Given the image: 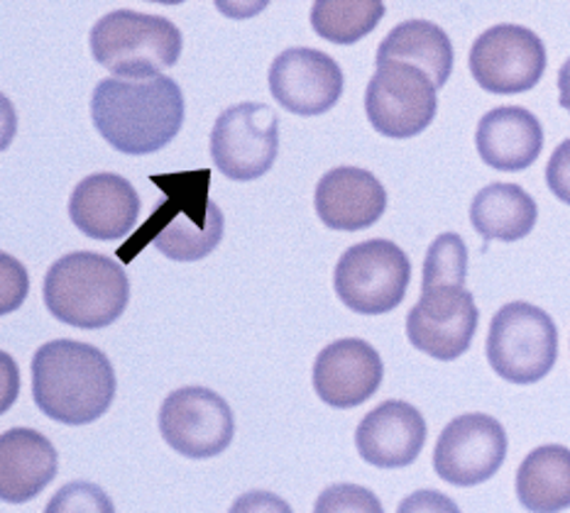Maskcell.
<instances>
[{"instance_id": "6da1fadb", "label": "cell", "mask_w": 570, "mask_h": 513, "mask_svg": "<svg viewBox=\"0 0 570 513\" xmlns=\"http://www.w3.org/2000/svg\"><path fill=\"white\" fill-rule=\"evenodd\" d=\"M98 135L122 155L159 152L181 130L184 96L169 77L147 81L104 79L91 96Z\"/></svg>"}, {"instance_id": "7a4b0ae2", "label": "cell", "mask_w": 570, "mask_h": 513, "mask_svg": "<svg viewBox=\"0 0 570 513\" xmlns=\"http://www.w3.org/2000/svg\"><path fill=\"white\" fill-rule=\"evenodd\" d=\"M32 396L37 408L57 423H94L116 398L114 365L89 343H45L32 357Z\"/></svg>"}, {"instance_id": "3957f363", "label": "cell", "mask_w": 570, "mask_h": 513, "mask_svg": "<svg viewBox=\"0 0 570 513\" xmlns=\"http://www.w3.org/2000/svg\"><path fill=\"white\" fill-rule=\"evenodd\" d=\"M150 181L165 191V201L135 233L130 245L118 249V257L122 262H132L147 245L175 262H198L214 253L226 220H223L220 208L210 201V171L196 169L165 174V177H153Z\"/></svg>"}, {"instance_id": "277c9868", "label": "cell", "mask_w": 570, "mask_h": 513, "mask_svg": "<svg viewBox=\"0 0 570 513\" xmlns=\"http://www.w3.org/2000/svg\"><path fill=\"white\" fill-rule=\"evenodd\" d=\"M42 296L57 320L81 331H98L126 313L130 282L118 262L106 255L71 253L49 267Z\"/></svg>"}, {"instance_id": "5b68a950", "label": "cell", "mask_w": 570, "mask_h": 513, "mask_svg": "<svg viewBox=\"0 0 570 513\" xmlns=\"http://www.w3.org/2000/svg\"><path fill=\"white\" fill-rule=\"evenodd\" d=\"M91 55L116 77L147 81L163 77L181 57V32L167 18L114 10L94 24Z\"/></svg>"}, {"instance_id": "8992f818", "label": "cell", "mask_w": 570, "mask_h": 513, "mask_svg": "<svg viewBox=\"0 0 570 513\" xmlns=\"http://www.w3.org/2000/svg\"><path fill=\"white\" fill-rule=\"evenodd\" d=\"M559 357V331L547 310L524 302L502 306L490 323L488 362L512 384H537Z\"/></svg>"}, {"instance_id": "52a82bcc", "label": "cell", "mask_w": 570, "mask_h": 513, "mask_svg": "<svg viewBox=\"0 0 570 513\" xmlns=\"http://www.w3.org/2000/svg\"><path fill=\"white\" fill-rule=\"evenodd\" d=\"M412 262L392 240H367L341 255L333 286L341 302L361 316H382L404 302Z\"/></svg>"}, {"instance_id": "ba28073f", "label": "cell", "mask_w": 570, "mask_h": 513, "mask_svg": "<svg viewBox=\"0 0 570 513\" xmlns=\"http://www.w3.org/2000/svg\"><path fill=\"white\" fill-rule=\"evenodd\" d=\"M279 118L265 103H238L223 110L210 130V159L230 181H255L275 165Z\"/></svg>"}, {"instance_id": "9c48e42d", "label": "cell", "mask_w": 570, "mask_h": 513, "mask_svg": "<svg viewBox=\"0 0 570 513\" xmlns=\"http://www.w3.org/2000/svg\"><path fill=\"white\" fill-rule=\"evenodd\" d=\"M470 73L482 89L498 96L531 91L547 71V47L522 24H494L470 49Z\"/></svg>"}, {"instance_id": "30bf717a", "label": "cell", "mask_w": 570, "mask_h": 513, "mask_svg": "<svg viewBox=\"0 0 570 513\" xmlns=\"http://www.w3.org/2000/svg\"><path fill=\"white\" fill-rule=\"evenodd\" d=\"M436 86L424 71L400 61L377 67L365 91V112L373 128L392 140L424 132L436 118Z\"/></svg>"}, {"instance_id": "8fae6325", "label": "cell", "mask_w": 570, "mask_h": 513, "mask_svg": "<svg viewBox=\"0 0 570 513\" xmlns=\"http://www.w3.org/2000/svg\"><path fill=\"white\" fill-rule=\"evenodd\" d=\"M159 433L184 457H216L233 443V411L216 392L204 386H184L171 392L159 408Z\"/></svg>"}, {"instance_id": "7c38bea8", "label": "cell", "mask_w": 570, "mask_h": 513, "mask_svg": "<svg viewBox=\"0 0 570 513\" xmlns=\"http://www.w3.org/2000/svg\"><path fill=\"white\" fill-rule=\"evenodd\" d=\"M480 313L465 286H431L406 316V337L419 353L453 362L468 353L478 331Z\"/></svg>"}, {"instance_id": "4fadbf2b", "label": "cell", "mask_w": 570, "mask_h": 513, "mask_svg": "<svg viewBox=\"0 0 570 513\" xmlns=\"http://www.w3.org/2000/svg\"><path fill=\"white\" fill-rule=\"evenodd\" d=\"M504 457L502 423L485 413H465L443 428L433 450V470L453 486H478L500 472Z\"/></svg>"}, {"instance_id": "5bb4252c", "label": "cell", "mask_w": 570, "mask_h": 513, "mask_svg": "<svg viewBox=\"0 0 570 513\" xmlns=\"http://www.w3.org/2000/svg\"><path fill=\"white\" fill-rule=\"evenodd\" d=\"M272 98L294 116H324L343 93V71L336 59L312 47H292L269 67Z\"/></svg>"}, {"instance_id": "9a60e30c", "label": "cell", "mask_w": 570, "mask_h": 513, "mask_svg": "<svg viewBox=\"0 0 570 513\" xmlns=\"http://www.w3.org/2000/svg\"><path fill=\"white\" fill-rule=\"evenodd\" d=\"M382 377V357L361 337H343L326 345L314 362V392L333 408L365 404L380 389Z\"/></svg>"}, {"instance_id": "2e32d148", "label": "cell", "mask_w": 570, "mask_h": 513, "mask_svg": "<svg viewBox=\"0 0 570 513\" xmlns=\"http://www.w3.org/2000/svg\"><path fill=\"white\" fill-rule=\"evenodd\" d=\"M140 216V196L120 174H91L69 198V218L91 240H120Z\"/></svg>"}, {"instance_id": "e0dca14e", "label": "cell", "mask_w": 570, "mask_h": 513, "mask_svg": "<svg viewBox=\"0 0 570 513\" xmlns=\"http://www.w3.org/2000/svg\"><path fill=\"white\" fill-rule=\"evenodd\" d=\"M426 443V421L406 402H384L361 421L355 447L367 465L380 470L409 467Z\"/></svg>"}, {"instance_id": "ac0fdd59", "label": "cell", "mask_w": 570, "mask_h": 513, "mask_svg": "<svg viewBox=\"0 0 570 513\" xmlns=\"http://www.w3.org/2000/svg\"><path fill=\"white\" fill-rule=\"evenodd\" d=\"M314 206L321 223L331 230H365L387 210V191L373 171L336 167L321 177Z\"/></svg>"}, {"instance_id": "d6986e66", "label": "cell", "mask_w": 570, "mask_h": 513, "mask_svg": "<svg viewBox=\"0 0 570 513\" xmlns=\"http://www.w3.org/2000/svg\"><path fill=\"white\" fill-rule=\"evenodd\" d=\"M475 145L480 159L498 171H522L539 159L543 128L534 112L519 106L494 108L482 116Z\"/></svg>"}, {"instance_id": "ffe728a7", "label": "cell", "mask_w": 570, "mask_h": 513, "mask_svg": "<svg viewBox=\"0 0 570 513\" xmlns=\"http://www.w3.org/2000/svg\"><path fill=\"white\" fill-rule=\"evenodd\" d=\"M57 450L42 433L10 428L0 435V496L8 504L32 502L57 477Z\"/></svg>"}, {"instance_id": "44dd1931", "label": "cell", "mask_w": 570, "mask_h": 513, "mask_svg": "<svg viewBox=\"0 0 570 513\" xmlns=\"http://www.w3.org/2000/svg\"><path fill=\"white\" fill-rule=\"evenodd\" d=\"M453 59L451 37L429 20H406L396 24L377 49V67L390 65V61L414 67L426 73L436 91L449 83Z\"/></svg>"}, {"instance_id": "7402d4cb", "label": "cell", "mask_w": 570, "mask_h": 513, "mask_svg": "<svg viewBox=\"0 0 570 513\" xmlns=\"http://www.w3.org/2000/svg\"><path fill=\"white\" fill-rule=\"evenodd\" d=\"M537 218V201L517 184H490L470 206V223L482 240H522L534 230Z\"/></svg>"}, {"instance_id": "603a6c76", "label": "cell", "mask_w": 570, "mask_h": 513, "mask_svg": "<svg viewBox=\"0 0 570 513\" xmlns=\"http://www.w3.org/2000/svg\"><path fill=\"white\" fill-rule=\"evenodd\" d=\"M517 496L529 513L570 509V450L563 445L531 450L517 472Z\"/></svg>"}, {"instance_id": "cb8c5ba5", "label": "cell", "mask_w": 570, "mask_h": 513, "mask_svg": "<svg viewBox=\"0 0 570 513\" xmlns=\"http://www.w3.org/2000/svg\"><path fill=\"white\" fill-rule=\"evenodd\" d=\"M384 16L382 0H316L312 28L331 45H355L377 28Z\"/></svg>"}, {"instance_id": "d4e9b609", "label": "cell", "mask_w": 570, "mask_h": 513, "mask_svg": "<svg viewBox=\"0 0 570 513\" xmlns=\"http://www.w3.org/2000/svg\"><path fill=\"white\" fill-rule=\"evenodd\" d=\"M468 279V249L461 235L443 233L439 235L426 253L424 262V282L421 289L431 286H465Z\"/></svg>"}, {"instance_id": "484cf974", "label": "cell", "mask_w": 570, "mask_h": 513, "mask_svg": "<svg viewBox=\"0 0 570 513\" xmlns=\"http://www.w3.org/2000/svg\"><path fill=\"white\" fill-rule=\"evenodd\" d=\"M45 513H116V506L98 484L71 482L49 499Z\"/></svg>"}, {"instance_id": "4316f807", "label": "cell", "mask_w": 570, "mask_h": 513, "mask_svg": "<svg viewBox=\"0 0 570 513\" xmlns=\"http://www.w3.org/2000/svg\"><path fill=\"white\" fill-rule=\"evenodd\" d=\"M314 513H384L380 499L361 484H333L321 492Z\"/></svg>"}, {"instance_id": "83f0119b", "label": "cell", "mask_w": 570, "mask_h": 513, "mask_svg": "<svg viewBox=\"0 0 570 513\" xmlns=\"http://www.w3.org/2000/svg\"><path fill=\"white\" fill-rule=\"evenodd\" d=\"M547 184L559 201L570 206V140L556 147L547 167Z\"/></svg>"}, {"instance_id": "f1b7e54d", "label": "cell", "mask_w": 570, "mask_h": 513, "mask_svg": "<svg viewBox=\"0 0 570 513\" xmlns=\"http://www.w3.org/2000/svg\"><path fill=\"white\" fill-rule=\"evenodd\" d=\"M396 513H461V509L436 490H419L404 499Z\"/></svg>"}, {"instance_id": "f546056e", "label": "cell", "mask_w": 570, "mask_h": 513, "mask_svg": "<svg viewBox=\"0 0 570 513\" xmlns=\"http://www.w3.org/2000/svg\"><path fill=\"white\" fill-rule=\"evenodd\" d=\"M228 513H294L282 496L269 492H247L235 499Z\"/></svg>"}, {"instance_id": "4dcf8cb0", "label": "cell", "mask_w": 570, "mask_h": 513, "mask_svg": "<svg viewBox=\"0 0 570 513\" xmlns=\"http://www.w3.org/2000/svg\"><path fill=\"white\" fill-rule=\"evenodd\" d=\"M559 91H561L559 103L570 112V59L566 61V65L559 71Z\"/></svg>"}]
</instances>
